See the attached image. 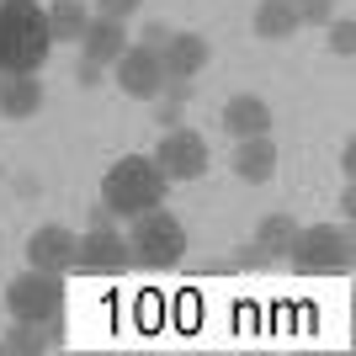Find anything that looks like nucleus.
<instances>
[{"instance_id": "1", "label": "nucleus", "mask_w": 356, "mask_h": 356, "mask_svg": "<svg viewBox=\"0 0 356 356\" xmlns=\"http://www.w3.org/2000/svg\"><path fill=\"white\" fill-rule=\"evenodd\" d=\"M54 54L48 6L38 0H0V74H38Z\"/></svg>"}, {"instance_id": "2", "label": "nucleus", "mask_w": 356, "mask_h": 356, "mask_svg": "<svg viewBox=\"0 0 356 356\" xmlns=\"http://www.w3.org/2000/svg\"><path fill=\"white\" fill-rule=\"evenodd\" d=\"M165 192H170V181H165V170L149 154H122L118 165H106V176H102V202L118 218H138V213L160 208Z\"/></svg>"}, {"instance_id": "3", "label": "nucleus", "mask_w": 356, "mask_h": 356, "mask_svg": "<svg viewBox=\"0 0 356 356\" xmlns=\"http://www.w3.org/2000/svg\"><path fill=\"white\" fill-rule=\"evenodd\" d=\"M128 255H134V266H149V271L181 266V255H186V223L170 208L138 213L134 229H128Z\"/></svg>"}, {"instance_id": "4", "label": "nucleus", "mask_w": 356, "mask_h": 356, "mask_svg": "<svg viewBox=\"0 0 356 356\" xmlns=\"http://www.w3.org/2000/svg\"><path fill=\"white\" fill-rule=\"evenodd\" d=\"M293 261L303 271H314V277H346L351 261H356L351 229H346V223H309V229H298Z\"/></svg>"}, {"instance_id": "5", "label": "nucleus", "mask_w": 356, "mask_h": 356, "mask_svg": "<svg viewBox=\"0 0 356 356\" xmlns=\"http://www.w3.org/2000/svg\"><path fill=\"white\" fill-rule=\"evenodd\" d=\"M6 314H11V319H22V325H38V319L64 314V277L27 266L22 277H11V282H6Z\"/></svg>"}, {"instance_id": "6", "label": "nucleus", "mask_w": 356, "mask_h": 356, "mask_svg": "<svg viewBox=\"0 0 356 356\" xmlns=\"http://www.w3.org/2000/svg\"><path fill=\"white\" fill-rule=\"evenodd\" d=\"M149 160L165 170V181H197L202 170H208V138L192 134V128H160V144H154V154Z\"/></svg>"}, {"instance_id": "7", "label": "nucleus", "mask_w": 356, "mask_h": 356, "mask_svg": "<svg viewBox=\"0 0 356 356\" xmlns=\"http://www.w3.org/2000/svg\"><path fill=\"white\" fill-rule=\"evenodd\" d=\"M134 266V255H128V239L122 229H86L80 245H74V271L80 277H122V271Z\"/></svg>"}, {"instance_id": "8", "label": "nucleus", "mask_w": 356, "mask_h": 356, "mask_svg": "<svg viewBox=\"0 0 356 356\" xmlns=\"http://www.w3.org/2000/svg\"><path fill=\"white\" fill-rule=\"evenodd\" d=\"M112 80L122 86V96H134V102H154L165 86V70H160V48L149 43H128L112 59Z\"/></svg>"}, {"instance_id": "9", "label": "nucleus", "mask_w": 356, "mask_h": 356, "mask_svg": "<svg viewBox=\"0 0 356 356\" xmlns=\"http://www.w3.org/2000/svg\"><path fill=\"white\" fill-rule=\"evenodd\" d=\"M74 245H80V234L70 223H38L27 234V266L64 277V271H74Z\"/></svg>"}, {"instance_id": "10", "label": "nucleus", "mask_w": 356, "mask_h": 356, "mask_svg": "<svg viewBox=\"0 0 356 356\" xmlns=\"http://www.w3.org/2000/svg\"><path fill=\"white\" fill-rule=\"evenodd\" d=\"M208 59H213V48H208V38H202V32H170V38H165V48H160L165 80H192V74L208 70Z\"/></svg>"}, {"instance_id": "11", "label": "nucleus", "mask_w": 356, "mask_h": 356, "mask_svg": "<svg viewBox=\"0 0 356 356\" xmlns=\"http://www.w3.org/2000/svg\"><path fill=\"white\" fill-rule=\"evenodd\" d=\"M218 122H223L229 138H255V134H271V106L261 102V96H250V90H239V96L223 102Z\"/></svg>"}, {"instance_id": "12", "label": "nucleus", "mask_w": 356, "mask_h": 356, "mask_svg": "<svg viewBox=\"0 0 356 356\" xmlns=\"http://www.w3.org/2000/svg\"><path fill=\"white\" fill-rule=\"evenodd\" d=\"M234 176L250 181V186H266L277 176V144H271V134L234 138Z\"/></svg>"}, {"instance_id": "13", "label": "nucleus", "mask_w": 356, "mask_h": 356, "mask_svg": "<svg viewBox=\"0 0 356 356\" xmlns=\"http://www.w3.org/2000/svg\"><path fill=\"white\" fill-rule=\"evenodd\" d=\"M6 356H38V351H59L64 346V319L54 314V319H38V325H22L16 319L11 330H6Z\"/></svg>"}, {"instance_id": "14", "label": "nucleus", "mask_w": 356, "mask_h": 356, "mask_svg": "<svg viewBox=\"0 0 356 356\" xmlns=\"http://www.w3.org/2000/svg\"><path fill=\"white\" fill-rule=\"evenodd\" d=\"M43 112V80L38 74H0V118H38Z\"/></svg>"}, {"instance_id": "15", "label": "nucleus", "mask_w": 356, "mask_h": 356, "mask_svg": "<svg viewBox=\"0 0 356 356\" xmlns=\"http://www.w3.org/2000/svg\"><path fill=\"white\" fill-rule=\"evenodd\" d=\"M128 48V32H122V22H112V16H90L86 32H80V59H96V64H112Z\"/></svg>"}, {"instance_id": "16", "label": "nucleus", "mask_w": 356, "mask_h": 356, "mask_svg": "<svg viewBox=\"0 0 356 356\" xmlns=\"http://www.w3.org/2000/svg\"><path fill=\"white\" fill-rule=\"evenodd\" d=\"M293 239H298V218L293 213H266V218L255 223V245L266 250V261L293 255Z\"/></svg>"}, {"instance_id": "17", "label": "nucleus", "mask_w": 356, "mask_h": 356, "mask_svg": "<svg viewBox=\"0 0 356 356\" xmlns=\"http://www.w3.org/2000/svg\"><path fill=\"white\" fill-rule=\"evenodd\" d=\"M303 27L298 22V0H261L255 6V38H293V32Z\"/></svg>"}, {"instance_id": "18", "label": "nucleus", "mask_w": 356, "mask_h": 356, "mask_svg": "<svg viewBox=\"0 0 356 356\" xmlns=\"http://www.w3.org/2000/svg\"><path fill=\"white\" fill-rule=\"evenodd\" d=\"M86 22H90V11L80 0H54V6H48V32H54V43H80Z\"/></svg>"}, {"instance_id": "19", "label": "nucleus", "mask_w": 356, "mask_h": 356, "mask_svg": "<svg viewBox=\"0 0 356 356\" xmlns=\"http://www.w3.org/2000/svg\"><path fill=\"white\" fill-rule=\"evenodd\" d=\"M330 54H341V59L356 54V22H330Z\"/></svg>"}, {"instance_id": "20", "label": "nucleus", "mask_w": 356, "mask_h": 356, "mask_svg": "<svg viewBox=\"0 0 356 356\" xmlns=\"http://www.w3.org/2000/svg\"><path fill=\"white\" fill-rule=\"evenodd\" d=\"M144 0H96V16H112V22H128Z\"/></svg>"}, {"instance_id": "21", "label": "nucleus", "mask_w": 356, "mask_h": 356, "mask_svg": "<svg viewBox=\"0 0 356 356\" xmlns=\"http://www.w3.org/2000/svg\"><path fill=\"white\" fill-rule=\"evenodd\" d=\"M102 70H106V64H96V59H80V64H74V80H80L86 90H96V86H106V80H102Z\"/></svg>"}, {"instance_id": "22", "label": "nucleus", "mask_w": 356, "mask_h": 356, "mask_svg": "<svg viewBox=\"0 0 356 356\" xmlns=\"http://www.w3.org/2000/svg\"><path fill=\"white\" fill-rule=\"evenodd\" d=\"M86 223H90V229H112V223H118V213L106 208V202H96V208L86 213Z\"/></svg>"}, {"instance_id": "23", "label": "nucleus", "mask_w": 356, "mask_h": 356, "mask_svg": "<svg viewBox=\"0 0 356 356\" xmlns=\"http://www.w3.org/2000/svg\"><path fill=\"white\" fill-rule=\"evenodd\" d=\"M154 122H160V128H176L181 122V102H160L154 106Z\"/></svg>"}, {"instance_id": "24", "label": "nucleus", "mask_w": 356, "mask_h": 356, "mask_svg": "<svg viewBox=\"0 0 356 356\" xmlns=\"http://www.w3.org/2000/svg\"><path fill=\"white\" fill-rule=\"evenodd\" d=\"M165 38H170V27H165V22H149V27H144V43H149V48H165Z\"/></svg>"}, {"instance_id": "25", "label": "nucleus", "mask_w": 356, "mask_h": 356, "mask_svg": "<svg viewBox=\"0 0 356 356\" xmlns=\"http://www.w3.org/2000/svg\"><path fill=\"white\" fill-rule=\"evenodd\" d=\"M160 90H170V102H186V96H192V80H165Z\"/></svg>"}, {"instance_id": "26", "label": "nucleus", "mask_w": 356, "mask_h": 356, "mask_svg": "<svg viewBox=\"0 0 356 356\" xmlns=\"http://www.w3.org/2000/svg\"><path fill=\"white\" fill-rule=\"evenodd\" d=\"M261 261H266V250H261V245H245V250H239V266H261Z\"/></svg>"}, {"instance_id": "27", "label": "nucleus", "mask_w": 356, "mask_h": 356, "mask_svg": "<svg viewBox=\"0 0 356 356\" xmlns=\"http://www.w3.org/2000/svg\"><path fill=\"white\" fill-rule=\"evenodd\" d=\"M351 213H356V192L346 186V192H341V218H351Z\"/></svg>"}, {"instance_id": "28", "label": "nucleus", "mask_w": 356, "mask_h": 356, "mask_svg": "<svg viewBox=\"0 0 356 356\" xmlns=\"http://www.w3.org/2000/svg\"><path fill=\"white\" fill-rule=\"evenodd\" d=\"M0 176H6V170H0Z\"/></svg>"}]
</instances>
